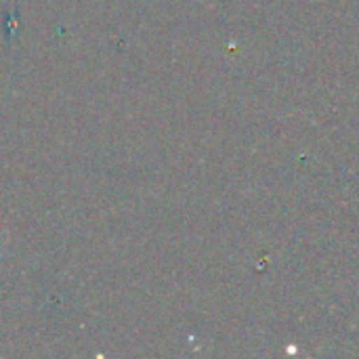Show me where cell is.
Returning <instances> with one entry per match:
<instances>
[{
  "label": "cell",
  "mask_w": 359,
  "mask_h": 359,
  "mask_svg": "<svg viewBox=\"0 0 359 359\" xmlns=\"http://www.w3.org/2000/svg\"><path fill=\"white\" fill-rule=\"evenodd\" d=\"M0 261H2V248H0Z\"/></svg>",
  "instance_id": "cell-1"
}]
</instances>
